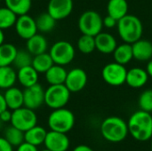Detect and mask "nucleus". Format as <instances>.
<instances>
[{
	"mask_svg": "<svg viewBox=\"0 0 152 151\" xmlns=\"http://www.w3.org/2000/svg\"><path fill=\"white\" fill-rule=\"evenodd\" d=\"M131 136L138 142H147L152 138V115L144 110H137L127 122Z\"/></svg>",
	"mask_w": 152,
	"mask_h": 151,
	"instance_id": "f257e3e1",
	"label": "nucleus"
},
{
	"mask_svg": "<svg viewBox=\"0 0 152 151\" xmlns=\"http://www.w3.org/2000/svg\"><path fill=\"white\" fill-rule=\"evenodd\" d=\"M128 133L127 123L119 117H109L101 125V134L109 142H121L126 140Z\"/></svg>",
	"mask_w": 152,
	"mask_h": 151,
	"instance_id": "f03ea898",
	"label": "nucleus"
},
{
	"mask_svg": "<svg viewBox=\"0 0 152 151\" xmlns=\"http://www.w3.org/2000/svg\"><path fill=\"white\" fill-rule=\"evenodd\" d=\"M118 32L124 43L133 44L142 38L143 33V26L141 20L134 14H126L118 20Z\"/></svg>",
	"mask_w": 152,
	"mask_h": 151,
	"instance_id": "7ed1b4c3",
	"label": "nucleus"
},
{
	"mask_svg": "<svg viewBox=\"0 0 152 151\" xmlns=\"http://www.w3.org/2000/svg\"><path fill=\"white\" fill-rule=\"evenodd\" d=\"M75 120L73 112L64 107L53 109L48 117L47 124L52 131L67 133L74 127Z\"/></svg>",
	"mask_w": 152,
	"mask_h": 151,
	"instance_id": "20e7f679",
	"label": "nucleus"
},
{
	"mask_svg": "<svg viewBox=\"0 0 152 151\" xmlns=\"http://www.w3.org/2000/svg\"><path fill=\"white\" fill-rule=\"evenodd\" d=\"M70 93L64 84L49 85L45 90V104L52 109L64 108L70 99Z\"/></svg>",
	"mask_w": 152,
	"mask_h": 151,
	"instance_id": "39448f33",
	"label": "nucleus"
},
{
	"mask_svg": "<svg viewBox=\"0 0 152 151\" xmlns=\"http://www.w3.org/2000/svg\"><path fill=\"white\" fill-rule=\"evenodd\" d=\"M77 25L82 34L95 36L102 32L103 28V19L95 11H86L80 15Z\"/></svg>",
	"mask_w": 152,
	"mask_h": 151,
	"instance_id": "423d86ee",
	"label": "nucleus"
},
{
	"mask_svg": "<svg viewBox=\"0 0 152 151\" xmlns=\"http://www.w3.org/2000/svg\"><path fill=\"white\" fill-rule=\"evenodd\" d=\"M49 53L54 64L66 66L74 60L76 51L72 44L65 40H61L55 42L51 46Z\"/></svg>",
	"mask_w": 152,
	"mask_h": 151,
	"instance_id": "0eeeda50",
	"label": "nucleus"
},
{
	"mask_svg": "<svg viewBox=\"0 0 152 151\" xmlns=\"http://www.w3.org/2000/svg\"><path fill=\"white\" fill-rule=\"evenodd\" d=\"M12 111V119L10 123L16 128L25 133L31 127L37 125V117L35 110L23 106Z\"/></svg>",
	"mask_w": 152,
	"mask_h": 151,
	"instance_id": "6e6552de",
	"label": "nucleus"
},
{
	"mask_svg": "<svg viewBox=\"0 0 152 151\" xmlns=\"http://www.w3.org/2000/svg\"><path fill=\"white\" fill-rule=\"evenodd\" d=\"M127 69L125 65L116 61L106 64L102 70V79L111 86H120L126 84Z\"/></svg>",
	"mask_w": 152,
	"mask_h": 151,
	"instance_id": "1a4fd4ad",
	"label": "nucleus"
},
{
	"mask_svg": "<svg viewBox=\"0 0 152 151\" xmlns=\"http://www.w3.org/2000/svg\"><path fill=\"white\" fill-rule=\"evenodd\" d=\"M24 107L36 110L45 103V90L38 83L24 88L23 90Z\"/></svg>",
	"mask_w": 152,
	"mask_h": 151,
	"instance_id": "9d476101",
	"label": "nucleus"
},
{
	"mask_svg": "<svg viewBox=\"0 0 152 151\" xmlns=\"http://www.w3.org/2000/svg\"><path fill=\"white\" fill-rule=\"evenodd\" d=\"M14 28L17 35L25 40H28L37 33L36 20L28 13L17 17Z\"/></svg>",
	"mask_w": 152,
	"mask_h": 151,
	"instance_id": "9b49d317",
	"label": "nucleus"
},
{
	"mask_svg": "<svg viewBox=\"0 0 152 151\" xmlns=\"http://www.w3.org/2000/svg\"><path fill=\"white\" fill-rule=\"evenodd\" d=\"M87 81L86 72L80 68H75L68 71L64 85L70 93H78L86 87Z\"/></svg>",
	"mask_w": 152,
	"mask_h": 151,
	"instance_id": "f8f14e48",
	"label": "nucleus"
},
{
	"mask_svg": "<svg viewBox=\"0 0 152 151\" xmlns=\"http://www.w3.org/2000/svg\"><path fill=\"white\" fill-rule=\"evenodd\" d=\"M44 145L45 149L52 151H67L69 148L70 142L67 133L50 131L47 132Z\"/></svg>",
	"mask_w": 152,
	"mask_h": 151,
	"instance_id": "ddd939ff",
	"label": "nucleus"
},
{
	"mask_svg": "<svg viewBox=\"0 0 152 151\" xmlns=\"http://www.w3.org/2000/svg\"><path fill=\"white\" fill-rule=\"evenodd\" d=\"M73 6V0H49L47 12L56 20H61L70 15Z\"/></svg>",
	"mask_w": 152,
	"mask_h": 151,
	"instance_id": "4468645a",
	"label": "nucleus"
},
{
	"mask_svg": "<svg viewBox=\"0 0 152 151\" xmlns=\"http://www.w3.org/2000/svg\"><path fill=\"white\" fill-rule=\"evenodd\" d=\"M94 37L96 50L103 54L113 53L116 47L118 46V43L115 36L110 33L100 32Z\"/></svg>",
	"mask_w": 152,
	"mask_h": 151,
	"instance_id": "2eb2a0df",
	"label": "nucleus"
},
{
	"mask_svg": "<svg viewBox=\"0 0 152 151\" xmlns=\"http://www.w3.org/2000/svg\"><path fill=\"white\" fill-rule=\"evenodd\" d=\"M149 77L146 69L142 68H133L127 70L126 84L131 88H142L148 83Z\"/></svg>",
	"mask_w": 152,
	"mask_h": 151,
	"instance_id": "dca6fc26",
	"label": "nucleus"
},
{
	"mask_svg": "<svg viewBox=\"0 0 152 151\" xmlns=\"http://www.w3.org/2000/svg\"><path fill=\"white\" fill-rule=\"evenodd\" d=\"M134 59L139 61H149L152 59V43L149 40L139 39L132 44Z\"/></svg>",
	"mask_w": 152,
	"mask_h": 151,
	"instance_id": "f3484780",
	"label": "nucleus"
},
{
	"mask_svg": "<svg viewBox=\"0 0 152 151\" xmlns=\"http://www.w3.org/2000/svg\"><path fill=\"white\" fill-rule=\"evenodd\" d=\"M38 75L39 73L32 67V65L27 66L18 69L17 81L21 86L27 88L38 83Z\"/></svg>",
	"mask_w": 152,
	"mask_h": 151,
	"instance_id": "a211bd4d",
	"label": "nucleus"
},
{
	"mask_svg": "<svg viewBox=\"0 0 152 151\" xmlns=\"http://www.w3.org/2000/svg\"><path fill=\"white\" fill-rule=\"evenodd\" d=\"M26 49L33 55L41 54L46 53L48 49V42L47 39L41 34L37 33L28 40H26Z\"/></svg>",
	"mask_w": 152,
	"mask_h": 151,
	"instance_id": "6ab92c4d",
	"label": "nucleus"
},
{
	"mask_svg": "<svg viewBox=\"0 0 152 151\" xmlns=\"http://www.w3.org/2000/svg\"><path fill=\"white\" fill-rule=\"evenodd\" d=\"M67 74H68V71L66 70L64 66L53 64L45 73V81L49 84V85H62L65 83Z\"/></svg>",
	"mask_w": 152,
	"mask_h": 151,
	"instance_id": "aec40b11",
	"label": "nucleus"
},
{
	"mask_svg": "<svg viewBox=\"0 0 152 151\" xmlns=\"http://www.w3.org/2000/svg\"><path fill=\"white\" fill-rule=\"evenodd\" d=\"M7 108L10 110L17 109L20 107H23V91L20 88L12 86L5 90L4 93Z\"/></svg>",
	"mask_w": 152,
	"mask_h": 151,
	"instance_id": "412c9836",
	"label": "nucleus"
},
{
	"mask_svg": "<svg viewBox=\"0 0 152 151\" xmlns=\"http://www.w3.org/2000/svg\"><path fill=\"white\" fill-rule=\"evenodd\" d=\"M47 131L39 125H35L24 133V141L35 146H39L44 144Z\"/></svg>",
	"mask_w": 152,
	"mask_h": 151,
	"instance_id": "4be33fe9",
	"label": "nucleus"
},
{
	"mask_svg": "<svg viewBox=\"0 0 152 151\" xmlns=\"http://www.w3.org/2000/svg\"><path fill=\"white\" fill-rule=\"evenodd\" d=\"M107 12L109 15L118 20L127 14L128 3L126 0H109Z\"/></svg>",
	"mask_w": 152,
	"mask_h": 151,
	"instance_id": "5701e85b",
	"label": "nucleus"
},
{
	"mask_svg": "<svg viewBox=\"0 0 152 151\" xmlns=\"http://www.w3.org/2000/svg\"><path fill=\"white\" fill-rule=\"evenodd\" d=\"M113 57L114 61L119 64L126 65L129 63L134 59L132 44L127 43L118 44L113 52Z\"/></svg>",
	"mask_w": 152,
	"mask_h": 151,
	"instance_id": "b1692460",
	"label": "nucleus"
},
{
	"mask_svg": "<svg viewBox=\"0 0 152 151\" xmlns=\"http://www.w3.org/2000/svg\"><path fill=\"white\" fill-rule=\"evenodd\" d=\"M17 81V72L12 66L0 67V89L6 90L14 86Z\"/></svg>",
	"mask_w": 152,
	"mask_h": 151,
	"instance_id": "393cba45",
	"label": "nucleus"
},
{
	"mask_svg": "<svg viewBox=\"0 0 152 151\" xmlns=\"http://www.w3.org/2000/svg\"><path fill=\"white\" fill-rule=\"evenodd\" d=\"M18 49L11 43H4L0 45V67L11 66L15 59Z\"/></svg>",
	"mask_w": 152,
	"mask_h": 151,
	"instance_id": "a878e982",
	"label": "nucleus"
},
{
	"mask_svg": "<svg viewBox=\"0 0 152 151\" xmlns=\"http://www.w3.org/2000/svg\"><path fill=\"white\" fill-rule=\"evenodd\" d=\"M53 64L54 62L50 53L46 52L33 56V61L31 65L39 74H45Z\"/></svg>",
	"mask_w": 152,
	"mask_h": 151,
	"instance_id": "bb28decb",
	"label": "nucleus"
},
{
	"mask_svg": "<svg viewBox=\"0 0 152 151\" xmlns=\"http://www.w3.org/2000/svg\"><path fill=\"white\" fill-rule=\"evenodd\" d=\"M56 20L49 14L47 12L40 13L36 19V24L37 28V31L41 33H49L56 26Z\"/></svg>",
	"mask_w": 152,
	"mask_h": 151,
	"instance_id": "cd10ccee",
	"label": "nucleus"
},
{
	"mask_svg": "<svg viewBox=\"0 0 152 151\" xmlns=\"http://www.w3.org/2000/svg\"><path fill=\"white\" fill-rule=\"evenodd\" d=\"M4 3L17 16L28 13L32 5V0H4Z\"/></svg>",
	"mask_w": 152,
	"mask_h": 151,
	"instance_id": "c85d7f7f",
	"label": "nucleus"
},
{
	"mask_svg": "<svg viewBox=\"0 0 152 151\" xmlns=\"http://www.w3.org/2000/svg\"><path fill=\"white\" fill-rule=\"evenodd\" d=\"M4 137L12 147H18L22 142H25L24 141V132L16 128L15 126H13L12 125L4 130Z\"/></svg>",
	"mask_w": 152,
	"mask_h": 151,
	"instance_id": "c756f323",
	"label": "nucleus"
},
{
	"mask_svg": "<svg viewBox=\"0 0 152 151\" xmlns=\"http://www.w3.org/2000/svg\"><path fill=\"white\" fill-rule=\"evenodd\" d=\"M17 15L9 8L0 7V28L7 29L15 25Z\"/></svg>",
	"mask_w": 152,
	"mask_h": 151,
	"instance_id": "7c9ffc66",
	"label": "nucleus"
},
{
	"mask_svg": "<svg viewBox=\"0 0 152 151\" xmlns=\"http://www.w3.org/2000/svg\"><path fill=\"white\" fill-rule=\"evenodd\" d=\"M77 49L84 54L92 53L95 49V37L89 35H84L78 38L77 40Z\"/></svg>",
	"mask_w": 152,
	"mask_h": 151,
	"instance_id": "2f4dec72",
	"label": "nucleus"
},
{
	"mask_svg": "<svg viewBox=\"0 0 152 151\" xmlns=\"http://www.w3.org/2000/svg\"><path fill=\"white\" fill-rule=\"evenodd\" d=\"M32 61H33V55L27 49H21L17 51L12 64L16 69H19L27 66H30L32 64Z\"/></svg>",
	"mask_w": 152,
	"mask_h": 151,
	"instance_id": "473e14b6",
	"label": "nucleus"
},
{
	"mask_svg": "<svg viewBox=\"0 0 152 151\" xmlns=\"http://www.w3.org/2000/svg\"><path fill=\"white\" fill-rule=\"evenodd\" d=\"M138 104L140 107V109L152 112V89H147L143 91L138 99Z\"/></svg>",
	"mask_w": 152,
	"mask_h": 151,
	"instance_id": "72a5a7b5",
	"label": "nucleus"
},
{
	"mask_svg": "<svg viewBox=\"0 0 152 151\" xmlns=\"http://www.w3.org/2000/svg\"><path fill=\"white\" fill-rule=\"evenodd\" d=\"M118 20H116L114 17L110 16V15H107L106 17L103 18V27H106L108 28H112L117 27L118 24Z\"/></svg>",
	"mask_w": 152,
	"mask_h": 151,
	"instance_id": "f704fd0d",
	"label": "nucleus"
},
{
	"mask_svg": "<svg viewBox=\"0 0 152 151\" xmlns=\"http://www.w3.org/2000/svg\"><path fill=\"white\" fill-rule=\"evenodd\" d=\"M16 151H38V150H37V146L24 142L20 146L17 147V150Z\"/></svg>",
	"mask_w": 152,
	"mask_h": 151,
	"instance_id": "c9c22d12",
	"label": "nucleus"
},
{
	"mask_svg": "<svg viewBox=\"0 0 152 151\" xmlns=\"http://www.w3.org/2000/svg\"><path fill=\"white\" fill-rule=\"evenodd\" d=\"M0 151H13V147L4 137H0Z\"/></svg>",
	"mask_w": 152,
	"mask_h": 151,
	"instance_id": "e433bc0d",
	"label": "nucleus"
},
{
	"mask_svg": "<svg viewBox=\"0 0 152 151\" xmlns=\"http://www.w3.org/2000/svg\"><path fill=\"white\" fill-rule=\"evenodd\" d=\"M12 111H10L9 109H4L0 113V119L3 123H10L12 119Z\"/></svg>",
	"mask_w": 152,
	"mask_h": 151,
	"instance_id": "4c0bfd02",
	"label": "nucleus"
},
{
	"mask_svg": "<svg viewBox=\"0 0 152 151\" xmlns=\"http://www.w3.org/2000/svg\"><path fill=\"white\" fill-rule=\"evenodd\" d=\"M72 151H94L91 147L87 146V145H84V144H81V145H77V147L74 148V150Z\"/></svg>",
	"mask_w": 152,
	"mask_h": 151,
	"instance_id": "58836bf2",
	"label": "nucleus"
},
{
	"mask_svg": "<svg viewBox=\"0 0 152 151\" xmlns=\"http://www.w3.org/2000/svg\"><path fill=\"white\" fill-rule=\"evenodd\" d=\"M8 109V108H7V105H6L4 96V94L0 93V113L2 111H4V109Z\"/></svg>",
	"mask_w": 152,
	"mask_h": 151,
	"instance_id": "ea45409f",
	"label": "nucleus"
},
{
	"mask_svg": "<svg viewBox=\"0 0 152 151\" xmlns=\"http://www.w3.org/2000/svg\"><path fill=\"white\" fill-rule=\"evenodd\" d=\"M146 71L149 75V77H152V59L149 61L148 64H147V67H146Z\"/></svg>",
	"mask_w": 152,
	"mask_h": 151,
	"instance_id": "a19ab883",
	"label": "nucleus"
},
{
	"mask_svg": "<svg viewBox=\"0 0 152 151\" xmlns=\"http://www.w3.org/2000/svg\"><path fill=\"white\" fill-rule=\"evenodd\" d=\"M4 43V29L0 28V45Z\"/></svg>",
	"mask_w": 152,
	"mask_h": 151,
	"instance_id": "79ce46f5",
	"label": "nucleus"
},
{
	"mask_svg": "<svg viewBox=\"0 0 152 151\" xmlns=\"http://www.w3.org/2000/svg\"><path fill=\"white\" fill-rule=\"evenodd\" d=\"M3 124H4V123H3V122H2V120L0 119V129L3 127Z\"/></svg>",
	"mask_w": 152,
	"mask_h": 151,
	"instance_id": "37998d69",
	"label": "nucleus"
},
{
	"mask_svg": "<svg viewBox=\"0 0 152 151\" xmlns=\"http://www.w3.org/2000/svg\"><path fill=\"white\" fill-rule=\"evenodd\" d=\"M41 151H52V150H47V149H45V150H43Z\"/></svg>",
	"mask_w": 152,
	"mask_h": 151,
	"instance_id": "c03bdc74",
	"label": "nucleus"
},
{
	"mask_svg": "<svg viewBox=\"0 0 152 151\" xmlns=\"http://www.w3.org/2000/svg\"><path fill=\"white\" fill-rule=\"evenodd\" d=\"M151 150H152V143H151Z\"/></svg>",
	"mask_w": 152,
	"mask_h": 151,
	"instance_id": "a18cd8bd",
	"label": "nucleus"
}]
</instances>
